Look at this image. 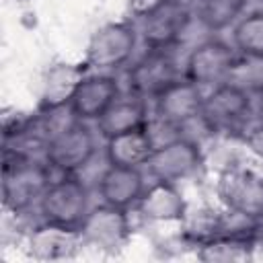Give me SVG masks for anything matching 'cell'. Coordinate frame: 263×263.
<instances>
[{
  "label": "cell",
  "mask_w": 263,
  "mask_h": 263,
  "mask_svg": "<svg viewBox=\"0 0 263 263\" xmlns=\"http://www.w3.org/2000/svg\"><path fill=\"white\" fill-rule=\"evenodd\" d=\"M125 234H127L125 210H117L107 203H103L99 210L88 212L80 226L82 240L101 249H117L125 238Z\"/></svg>",
  "instance_id": "obj_15"
},
{
  "label": "cell",
  "mask_w": 263,
  "mask_h": 263,
  "mask_svg": "<svg viewBox=\"0 0 263 263\" xmlns=\"http://www.w3.org/2000/svg\"><path fill=\"white\" fill-rule=\"evenodd\" d=\"M138 43V33L127 23L103 25L90 39L86 62L97 72H111L132 60Z\"/></svg>",
  "instance_id": "obj_4"
},
{
  "label": "cell",
  "mask_w": 263,
  "mask_h": 263,
  "mask_svg": "<svg viewBox=\"0 0 263 263\" xmlns=\"http://www.w3.org/2000/svg\"><path fill=\"white\" fill-rule=\"evenodd\" d=\"M95 134L84 121L74 117L70 123H64L51 132L45 144V160L51 168H58L64 175H72L88 164V160L95 156Z\"/></svg>",
  "instance_id": "obj_3"
},
{
  "label": "cell",
  "mask_w": 263,
  "mask_h": 263,
  "mask_svg": "<svg viewBox=\"0 0 263 263\" xmlns=\"http://www.w3.org/2000/svg\"><path fill=\"white\" fill-rule=\"evenodd\" d=\"M247 0H193L191 12L208 31H224L242 16Z\"/></svg>",
  "instance_id": "obj_19"
},
{
  "label": "cell",
  "mask_w": 263,
  "mask_h": 263,
  "mask_svg": "<svg viewBox=\"0 0 263 263\" xmlns=\"http://www.w3.org/2000/svg\"><path fill=\"white\" fill-rule=\"evenodd\" d=\"M220 195L226 208L238 216L263 218V177L253 171H230L220 181Z\"/></svg>",
  "instance_id": "obj_12"
},
{
  "label": "cell",
  "mask_w": 263,
  "mask_h": 263,
  "mask_svg": "<svg viewBox=\"0 0 263 263\" xmlns=\"http://www.w3.org/2000/svg\"><path fill=\"white\" fill-rule=\"evenodd\" d=\"M179 80V68L171 49H148L127 72V88L144 99L158 97Z\"/></svg>",
  "instance_id": "obj_8"
},
{
  "label": "cell",
  "mask_w": 263,
  "mask_h": 263,
  "mask_svg": "<svg viewBox=\"0 0 263 263\" xmlns=\"http://www.w3.org/2000/svg\"><path fill=\"white\" fill-rule=\"evenodd\" d=\"M154 148H156V142L146 123V125H140V127H134V129H127V132L107 138L105 156H107L109 164L140 168V166H146Z\"/></svg>",
  "instance_id": "obj_14"
},
{
  "label": "cell",
  "mask_w": 263,
  "mask_h": 263,
  "mask_svg": "<svg viewBox=\"0 0 263 263\" xmlns=\"http://www.w3.org/2000/svg\"><path fill=\"white\" fill-rule=\"evenodd\" d=\"M251 115V95L234 82L214 86L201 103L199 119L212 132H226Z\"/></svg>",
  "instance_id": "obj_6"
},
{
  "label": "cell",
  "mask_w": 263,
  "mask_h": 263,
  "mask_svg": "<svg viewBox=\"0 0 263 263\" xmlns=\"http://www.w3.org/2000/svg\"><path fill=\"white\" fill-rule=\"evenodd\" d=\"M148 123V107L146 99L136 95V92H121L109 107L107 111L97 119L99 134L107 140L111 136H117L121 132L140 127Z\"/></svg>",
  "instance_id": "obj_16"
},
{
  "label": "cell",
  "mask_w": 263,
  "mask_h": 263,
  "mask_svg": "<svg viewBox=\"0 0 263 263\" xmlns=\"http://www.w3.org/2000/svg\"><path fill=\"white\" fill-rule=\"evenodd\" d=\"M238 55L234 45L208 39L191 49L185 60V78L199 86H218L228 80Z\"/></svg>",
  "instance_id": "obj_5"
},
{
  "label": "cell",
  "mask_w": 263,
  "mask_h": 263,
  "mask_svg": "<svg viewBox=\"0 0 263 263\" xmlns=\"http://www.w3.org/2000/svg\"><path fill=\"white\" fill-rule=\"evenodd\" d=\"M80 240H82L80 230L45 222L31 236V251L37 259H64L74 253Z\"/></svg>",
  "instance_id": "obj_17"
},
{
  "label": "cell",
  "mask_w": 263,
  "mask_h": 263,
  "mask_svg": "<svg viewBox=\"0 0 263 263\" xmlns=\"http://www.w3.org/2000/svg\"><path fill=\"white\" fill-rule=\"evenodd\" d=\"M119 95L121 88L111 74L107 72L86 74L76 84L68 101V109L80 121H90V119L97 121Z\"/></svg>",
  "instance_id": "obj_10"
},
{
  "label": "cell",
  "mask_w": 263,
  "mask_h": 263,
  "mask_svg": "<svg viewBox=\"0 0 263 263\" xmlns=\"http://www.w3.org/2000/svg\"><path fill=\"white\" fill-rule=\"evenodd\" d=\"M199 164H201L199 148L181 136L164 144H158L146 162L154 181H166V183H177L193 175L199 168Z\"/></svg>",
  "instance_id": "obj_9"
},
{
  "label": "cell",
  "mask_w": 263,
  "mask_h": 263,
  "mask_svg": "<svg viewBox=\"0 0 263 263\" xmlns=\"http://www.w3.org/2000/svg\"><path fill=\"white\" fill-rule=\"evenodd\" d=\"M138 205L144 216L152 220H177L185 212L181 193L177 191L175 183L166 181H154L152 185H148Z\"/></svg>",
  "instance_id": "obj_18"
},
{
  "label": "cell",
  "mask_w": 263,
  "mask_h": 263,
  "mask_svg": "<svg viewBox=\"0 0 263 263\" xmlns=\"http://www.w3.org/2000/svg\"><path fill=\"white\" fill-rule=\"evenodd\" d=\"M144 191H146V181L142 171L136 166L109 164L99 179V195L103 203L117 210H127L140 203Z\"/></svg>",
  "instance_id": "obj_13"
},
{
  "label": "cell",
  "mask_w": 263,
  "mask_h": 263,
  "mask_svg": "<svg viewBox=\"0 0 263 263\" xmlns=\"http://www.w3.org/2000/svg\"><path fill=\"white\" fill-rule=\"evenodd\" d=\"M201 103L203 95L199 84L187 78H179L177 82L166 86L158 97H154L156 119L171 127H183L185 123L199 117Z\"/></svg>",
  "instance_id": "obj_11"
},
{
  "label": "cell",
  "mask_w": 263,
  "mask_h": 263,
  "mask_svg": "<svg viewBox=\"0 0 263 263\" xmlns=\"http://www.w3.org/2000/svg\"><path fill=\"white\" fill-rule=\"evenodd\" d=\"M160 0H129V10L138 16V18H144Z\"/></svg>",
  "instance_id": "obj_24"
},
{
  "label": "cell",
  "mask_w": 263,
  "mask_h": 263,
  "mask_svg": "<svg viewBox=\"0 0 263 263\" xmlns=\"http://www.w3.org/2000/svg\"><path fill=\"white\" fill-rule=\"evenodd\" d=\"M49 171L47 164L33 160L29 154L14 148L10 152L6 148L4 154V173H2V195L4 205L21 212L39 203L41 195L49 187Z\"/></svg>",
  "instance_id": "obj_1"
},
{
  "label": "cell",
  "mask_w": 263,
  "mask_h": 263,
  "mask_svg": "<svg viewBox=\"0 0 263 263\" xmlns=\"http://www.w3.org/2000/svg\"><path fill=\"white\" fill-rule=\"evenodd\" d=\"M37 205L43 222L80 230L88 214V189L78 177H74V173L64 175L49 183Z\"/></svg>",
  "instance_id": "obj_2"
},
{
  "label": "cell",
  "mask_w": 263,
  "mask_h": 263,
  "mask_svg": "<svg viewBox=\"0 0 263 263\" xmlns=\"http://www.w3.org/2000/svg\"><path fill=\"white\" fill-rule=\"evenodd\" d=\"M193 12L181 0H160L142 18V39L148 49H171L185 29Z\"/></svg>",
  "instance_id": "obj_7"
},
{
  "label": "cell",
  "mask_w": 263,
  "mask_h": 263,
  "mask_svg": "<svg viewBox=\"0 0 263 263\" xmlns=\"http://www.w3.org/2000/svg\"><path fill=\"white\" fill-rule=\"evenodd\" d=\"M232 43L240 55H263V10L242 14L232 27Z\"/></svg>",
  "instance_id": "obj_20"
},
{
  "label": "cell",
  "mask_w": 263,
  "mask_h": 263,
  "mask_svg": "<svg viewBox=\"0 0 263 263\" xmlns=\"http://www.w3.org/2000/svg\"><path fill=\"white\" fill-rule=\"evenodd\" d=\"M84 74L78 68H70V66H58L51 70L49 78H47V86H45V103L49 109H60L64 105H68L76 84L80 82Z\"/></svg>",
  "instance_id": "obj_22"
},
{
  "label": "cell",
  "mask_w": 263,
  "mask_h": 263,
  "mask_svg": "<svg viewBox=\"0 0 263 263\" xmlns=\"http://www.w3.org/2000/svg\"><path fill=\"white\" fill-rule=\"evenodd\" d=\"M226 82H234L240 88H245L247 92L263 90V55H259V58H251V55L238 58Z\"/></svg>",
  "instance_id": "obj_23"
},
{
  "label": "cell",
  "mask_w": 263,
  "mask_h": 263,
  "mask_svg": "<svg viewBox=\"0 0 263 263\" xmlns=\"http://www.w3.org/2000/svg\"><path fill=\"white\" fill-rule=\"evenodd\" d=\"M253 238L247 236H222V238H212L208 240L201 251L199 259L203 261H242L251 257Z\"/></svg>",
  "instance_id": "obj_21"
}]
</instances>
